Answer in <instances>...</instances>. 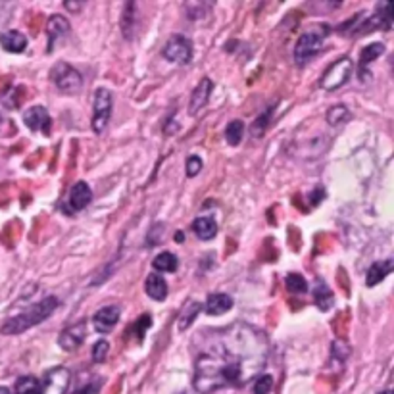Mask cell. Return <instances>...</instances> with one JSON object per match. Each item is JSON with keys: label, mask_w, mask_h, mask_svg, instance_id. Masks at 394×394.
<instances>
[{"label": "cell", "mask_w": 394, "mask_h": 394, "mask_svg": "<svg viewBox=\"0 0 394 394\" xmlns=\"http://www.w3.org/2000/svg\"><path fill=\"white\" fill-rule=\"evenodd\" d=\"M271 112H273V108H269L268 112L261 114L260 118L254 121V125L250 127V133H252L254 137H260V135L266 131V127H268V121H269V116H271Z\"/></svg>", "instance_id": "30"}, {"label": "cell", "mask_w": 394, "mask_h": 394, "mask_svg": "<svg viewBox=\"0 0 394 394\" xmlns=\"http://www.w3.org/2000/svg\"><path fill=\"white\" fill-rule=\"evenodd\" d=\"M379 394H394L393 390H383V393H379Z\"/></svg>", "instance_id": "35"}, {"label": "cell", "mask_w": 394, "mask_h": 394, "mask_svg": "<svg viewBox=\"0 0 394 394\" xmlns=\"http://www.w3.org/2000/svg\"><path fill=\"white\" fill-rule=\"evenodd\" d=\"M50 79H53L54 85H56L62 93H66V95H74V93H77V90L81 89L83 85L81 74H79L75 67L66 64V62H58V64L50 69Z\"/></svg>", "instance_id": "4"}, {"label": "cell", "mask_w": 394, "mask_h": 394, "mask_svg": "<svg viewBox=\"0 0 394 394\" xmlns=\"http://www.w3.org/2000/svg\"><path fill=\"white\" fill-rule=\"evenodd\" d=\"M325 118H327L329 125H342V123H346L350 119V112L346 106L337 104L333 106V108H329Z\"/></svg>", "instance_id": "26"}, {"label": "cell", "mask_w": 394, "mask_h": 394, "mask_svg": "<svg viewBox=\"0 0 394 394\" xmlns=\"http://www.w3.org/2000/svg\"><path fill=\"white\" fill-rule=\"evenodd\" d=\"M58 308V298L54 297H46L45 300H41L37 304L29 306L25 312L18 313L14 318L4 321L2 325V335H20L27 329L35 327L39 323L46 321Z\"/></svg>", "instance_id": "2"}, {"label": "cell", "mask_w": 394, "mask_h": 394, "mask_svg": "<svg viewBox=\"0 0 394 394\" xmlns=\"http://www.w3.org/2000/svg\"><path fill=\"white\" fill-rule=\"evenodd\" d=\"M325 35H327V31L310 29L298 39L297 48H294V60H297L298 64H306L308 60L313 58L315 54L320 53L321 46H323V41H325Z\"/></svg>", "instance_id": "6"}, {"label": "cell", "mask_w": 394, "mask_h": 394, "mask_svg": "<svg viewBox=\"0 0 394 394\" xmlns=\"http://www.w3.org/2000/svg\"><path fill=\"white\" fill-rule=\"evenodd\" d=\"M285 285H287V289L292 294H304L308 290V283H306L304 277L298 276V273H289L287 279H285Z\"/></svg>", "instance_id": "27"}, {"label": "cell", "mask_w": 394, "mask_h": 394, "mask_svg": "<svg viewBox=\"0 0 394 394\" xmlns=\"http://www.w3.org/2000/svg\"><path fill=\"white\" fill-rule=\"evenodd\" d=\"M119 320V308L118 306H104L93 315V323L98 333H110Z\"/></svg>", "instance_id": "13"}, {"label": "cell", "mask_w": 394, "mask_h": 394, "mask_svg": "<svg viewBox=\"0 0 394 394\" xmlns=\"http://www.w3.org/2000/svg\"><path fill=\"white\" fill-rule=\"evenodd\" d=\"M273 388V379L271 375H258L254 383V394H269Z\"/></svg>", "instance_id": "28"}, {"label": "cell", "mask_w": 394, "mask_h": 394, "mask_svg": "<svg viewBox=\"0 0 394 394\" xmlns=\"http://www.w3.org/2000/svg\"><path fill=\"white\" fill-rule=\"evenodd\" d=\"M0 394H10V390L6 387H0Z\"/></svg>", "instance_id": "34"}, {"label": "cell", "mask_w": 394, "mask_h": 394, "mask_svg": "<svg viewBox=\"0 0 394 394\" xmlns=\"http://www.w3.org/2000/svg\"><path fill=\"white\" fill-rule=\"evenodd\" d=\"M201 310H202L201 302H193V300L186 302L185 308H183L181 313H179V320H177L179 331H185V329L191 327V323L196 320V315L201 313Z\"/></svg>", "instance_id": "20"}, {"label": "cell", "mask_w": 394, "mask_h": 394, "mask_svg": "<svg viewBox=\"0 0 394 394\" xmlns=\"http://www.w3.org/2000/svg\"><path fill=\"white\" fill-rule=\"evenodd\" d=\"M108 350H110V344H108V341H98L95 346H93V362L95 364H102L106 360V356H108Z\"/></svg>", "instance_id": "29"}, {"label": "cell", "mask_w": 394, "mask_h": 394, "mask_svg": "<svg viewBox=\"0 0 394 394\" xmlns=\"http://www.w3.org/2000/svg\"><path fill=\"white\" fill-rule=\"evenodd\" d=\"M144 290H147V294H149L152 300H165L168 297V283L162 276H158V273H150L147 277V281H144Z\"/></svg>", "instance_id": "17"}, {"label": "cell", "mask_w": 394, "mask_h": 394, "mask_svg": "<svg viewBox=\"0 0 394 394\" xmlns=\"http://www.w3.org/2000/svg\"><path fill=\"white\" fill-rule=\"evenodd\" d=\"M15 394H41V385L37 377L25 375L15 381Z\"/></svg>", "instance_id": "25"}, {"label": "cell", "mask_w": 394, "mask_h": 394, "mask_svg": "<svg viewBox=\"0 0 394 394\" xmlns=\"http://www.w3.org/2000/svg\"><path fill=\"white\" fill-rule=\"evenodd\" d=\"M193 231L194 235L201 238V240H210V238H214L217 235L216 219L208 216L196 217L193 222Z\"/></svg>", "instance_id": "18"}, {"label": "cell", "mask_w": 394, "mask_h": 394, "mask_svg": "<svg viewBox=\"0 0 394 394\" xmlns=\"http://www.w3.org/2000/svg\"><path fill=\"white\" fill-rule=\"evenodd\" d=\"M152 266L156 271H162V273H173L179 266V260L175 254L171 252H160L152 261Z\"/></svg>", "instance_id": "21"}, {"label": "cell", "mask_w": 394, "mask_h": 394, "mask_svg": "<svg viewBox=\"0 0 394 394\" xmlns=\"http://www.w3.org/2000/svg\"><path fill=\"white\" fill-rule=\"evenodd\" d=\"M85 337H87V323H85V321H79V323H75V325L64 329V331L60 333L58 344L64 350H67V352H72V350H77L81 346Z\"/></svg>", "instance_id": "10"}, {"label": "cell", "mask_w": 394, "mask_h": 394, "mask_svg": "<svg viewBox=\"0 0 394 394\" xmlns=\"http://www.w3.org/2000/svg\"><path fill=\"white\" fill-rule=\"evenodd\" d=\"M352 60L348 56H342L337 62H333L331 66L325 69V74L321 75L320 87L323 90H337L339 87H342L344 83L350 79L352 74Z\"/></svg>", "instance_id": "3"}, {"label": "cell", "mask_w": 394, "mask_h": 394, "mask_svg": "<svg viewBox=\"0 0 394 394\" xmlns=\"http://www.w3.org/2000/svg\"><path fill=\"white\" fill-rule=\"evenodd\" d=\"M164 58L168 62H173V64H181V66L189 64L193 60V45H191V41L183 37V35L170 37L164 46Z\"/></svg>", "instance_id": "8"}, {"label": "cell", "mask_w": 394, "mask_h": 394, "mask_svg": "<svg viewBox=\"0 0 394 394\" xmlns=\"http://www.w3.org/2000/svg\"><path fill=\"white\" fill-rule=\"evenodd\" d=\"M0 46H2L6 53L20 54L27 48V37L23 35L22 31H4V33H0Z\"/></svg>", "instance_id": "15"}, {"label": "cell", "mask_w": 394, "mask_h": 394, "mask_svg": "<svg viewBox=\"0 0 394 394\" xmlns=\"http://www.w3.org/2000/svg\"><path fill=\"white\" fill-rule=\"evenodd\" d=\"M72 381V373L64 365L53 367L45 373L43 381H39L41 385V394H66Z\"/></svg>", "instance_id": "7"}, {"label": "cell", "mask_w": 394, "mask_h": 394, "mask_svg": "<svg viewBox=\"0 0 394 394\" xmlns=\"http://www.w3.org/2000/svg\"><path fill=\"white\" fill-rule=\"evenodd\" d=\"M393 271V260L388 258L385 261H375L369 271H367V277H365V283H367V287H375V285H379L385 277L388 276Z\"/></svg>", "instance_id": "19"}, {"label": "cell", "mask_w": 394, "mask_h": 394, "mask_svg": "<svg viewBox=\"0 0 394 394\" xmlns=\"http://www.w3.org/2000/svg\"><path fill=\"white\" fill-rule=\"evenodd\" d=\"M69 33V22L64 15H50L48 23H46V35H48V53L53 50L54 45L58 43L60 39L66 37Z\"/></svg>", "instance_id": "14"}, {"label": "cell", "mask_w": 394, "mask_h": 394, "mask_svg": "<svg viewBox=\"0 0 394 394\" xmlns=\"http://www.w3.org/2000/svg\"><path fill=\"white\" fill-rule=\"evenodd\" d=\"M212 89H214V83L210 81L208 77H204V79L196 85V89H194L193 95H191V102H189V114H191V116H196L204 106L208 104Z\"/></svg>", "instance_id": "12"}, {"label": "cell", "mask_w": 394, "mask_h": 394, "mask_svg": "<svg viewBox=\"0 0 394 394\" xmlns=\"http://www.w3.org/2000/svg\"><path fill=\"white\" fill-rule=\"evenodd\" d=\"M381 54H385V45L373 43V45L365 46L364 50H362V54H360V75L364 74L365 67L369 66L375 58H379Z\"/></svg>", "instance_id": "22"}, {"label": "cell", "mask_w": 394, "mask_h": 394, "mask_svg": "<svg viewBox=\"0 0 394 394\" xmlns=\"http://www.w3.org/2000/svg\"><path fill=\"white\" fill-rule=\"evenodd\" d=\"M23 121L31 131H43V133L50 131V116L45 106H33L29 110H25Z\"/></svg>", "instance_id": "11"}, {"label": "cell", "mask_w": 394, "mask_h": 394, "mask_svg": "<svg viewBox=\"0 0 394 394\" xmlns=\"http://www.w3.org/2000/svg\"><path fill=\"white\" fill-rule=\"evenodd\" d=\"M245 137V123L240 119H233L229 125L225 127V139L231 147H237Z\"/></svg>", "instance_id": "23"}, {"label": "cell", "mask_w": 394, "mask_h": 394, "mask_svg": "<svg viewBox=\"0 0 394 394\" xmlns=\"http://www.w3.org/2000/svg\"><path fill=\"white\" fill-rule=\"evenodd\" d=\"M202 170V160L198 156L186 158V177H196Z\"/></svg>", "instance_id": "31"}, {"label": "cell", "mask_w": 394, "mask_h": 394, "mask_svg": "<svg viewBox=\"0 0 394 394\" xmlns=\"http://www.w3.org/2000/svg\"><path fill=\"white\" fill-rule=\"evenodd\" d=\"M313 297H315V304L320 306L323 312H327L329 308H331V304H333V292L329 290V287L323 281L315 283V292H313Z\"/></svg>", "instance_id": "24"}, {"label": "cell", "mask_w": 394, "mask_h": 394, "mask_svg": "<svg viewBox=\"0 0 394 394\" xmlns=\"http://www.w3.org/2000/svg\"><path fill=\"white\" fill-rule=\"evenodd\" d=\"M268 339L248 323L212 331L194 358L193 387L201 394L245 387L268 362Z\"/></svg>", "instance_id": "1"}, {"label": "cell", "mask_w": 394, "mask_h": 394, "mask_svg": "<svg viewBox=\"0 0 394 394\" xmlns=\"http://www.w3.org/2000/svg\"><path fill=\"white\" fill-rule=\"evenodd\" d=\"M93 201V191L90 186L85 183V181H77L72 189H69V194H67V204L66 210L72 212V214H77L81 212L90 204Z\"/></svg>", "instance_id": "9"}, {"label": "cell", "mask_w": 394, "mask_h": 394, "mask_svg": "<svg viewBox=\"0 0 394 394\" xmlns=\"http://www.w3.org/2000/svg\"><path fill=\"white\" fill-rule=\"evenodd\" d=\"M112 116V93L108 89H97L93 100V131L100 135Z\"/></svg>", "instance_id": "5"}, {"label": "cell", "mask_w": 394, "mask_h": 394, "mask_svg": "<svg viewBox=\"0 0 394 394\" xmlns=\"http://www.w3.org/2000/svg\"><path fill=\"white\" fill-rule=\"evenodd\" d=\"M231 308H233V298L225 292H212L206 298V306H204L208 315H222V313L229 312Z\"/></svg>", "instance_id": "16"}, {"label": "cell", "mask_w": 394, "mask_h": 394, "mask_svg": "<svg viewBox=\"0 0 394 394\" xmlns=\"http://www.w3.org/2000/svg\"><path fill=\"white\" fill-rule=\"evenodd\" d=\"M183 238H185L183 237V233H177V235H175V240H177V243L179 240H183Z\"/></svg>", "instance_id": "33"}, {"label": "cell", "mask_w": 394, "mask_h": 394, "mask_svg": "<svg viewBox=\"0 0 394 394\" xmlns=\"http://www.w3.org/2000/svg\"><path fill=\"white\" fill-rule=\"evenodd\" d=\"M64 6H66L67 10H77V8H79V4H72V2H66Z\"/></svg>", "instance_id": "32"}]
</instances>
